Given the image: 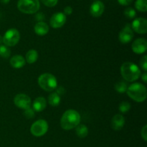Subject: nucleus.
<instances>
[{"label": "nucleus", "instance_id": "f257e3e1", "mask_svg": "<svg viewBox=\"0 0 147 147\" xmlns=\"http://www.w3.org/2000/svg\"><path fill=\"white\" fill-rule=\"evenodd\" d=\"M80 115L77 111L69 109L65 111L60 119V126L64 130H71L80 123Z\"/></svg>", "mask_w": 147, "mask_h": 147}, {"label": "nucleus", "instance_id": "f03ea898", "mask_svg": "<svg viewBox=\"0 0 147 147\" xmlns=\"http://www.w3.org/2000/svg\"><path fill=\"white\" fill-rule=\"evenodd\" d=\"M121 73L125 80L134 82L141 76V70L136 64L131 62H125L121 67Z\"/></svg>", "mask_w": 147, "mask_h": 147}, {"label": "nucleus", "instance_id": "7ed1b4c3", "mask_svg": "<svg viewBox=\"0 0 147 147\" xmlns=\"http://www.w3.org/2000/svg\"><path fill=\"white\" fill-rule=\"evenodd\" d=\"M126 93L132 100L138 103L144 101L147 97L146 88L143 84L139 83H134L130 85L128 87Z\"/></svg>", "mask_w": 147, "mask_h": 147}, {"label": "nucleus", "instance_id": "20e7f679", "mask_svg": "<svg viewBox=\"0 0 147 147\" xmlns=\"http://www.w3.org/2000/svg\"><path fill=\"white\" fill-rule=\"evenodd\" d=\"M39 86L45 91H53L57 87V81L56 78L51 73H43L38 78Z\"/></svg>", "mask_w": 147, "mask_h": 147}, {"label": "nucleus", "instance_id": "39448f33", "mask_svg": "<svg viewBox=\"0 0 147 147\" xmlns=\"http://www.w3.org/2000/svg\"><path fill=\"white\" fill-rule=\"evenodd\" d=\"M39 0H19L17 8L21 12L24 14H34L40 9Z\"/></svg>", "mask_w": 147, "mask_h": 147}, {"label": "nucleus", "instance_id": "423d86ee", "mask_svg": "<svg viewBox=\"0 0 147 147\" xmlns=\"http://www.w3.org/2000/svg\"><path fill=\"white\" fill-rule=\"evenodd\" d=\"M20 39V32L17 29L11 28L7 30L3 36V43L7 47H13L19 42Z\"/></svg>", "mask_w": 147, "mask_h": 147}, {"label": "nucleus", "instance_id": "0eeeda50", "mask_svg": "<svg viewBox=\"0 0 147 147\" xmlns=\"http://www.w3.org/2000/svg\"><path fill=\"white\" fill-rule=\"evenodd\" d=\"M48 127V123L45 120L40 119L32 124L30 127V133L36 137H40L47 133Z\"/></svg>", "mask_w": 147, "mask_h": 147}, {"label": "nucleus", "instance_id": "6e6552de", "mask_svg": "<svg viewBox=\"0 0 147 147\" xmlns=\"http://www.w3.org/2000/svg\"><path fill=\"white\" fill-rule=\"evenodd\" d=\"M14 103L19 109L26 110L31 107V98L27 95L24 93H20L16 95L14 98Z\"/></svg>", "mask_w": 147, "mask_h": 147}, {"label": "nucleus", "instance_id": "1a4fd4ad", "mask_svg": "<svg viewBox=\"0 0 147 147\" xmlns=\"http://www.w3.org/2000/svg\"><path fill=\"white\" fill-rule=\"evenodd\" d=\"M131 27L132 30L138 34H146L147 32V20L142 17L135 19L132 22Z\"/></svg>", "mask_w": 147, "mask_h": 147}, {"label": "nucleus", "instance_id": "9d476101", "mask_svg": "<svg viewBox=\"0 0 147 147\" xmlns=\"http://www.w3.org/2000/svg\"><path fill=\"white\" fill-rule=\"evenodd\" d=\"M134 37V32L130 24H127L121 30L119 35V41L123 44L130 42Z\"/></svg>", "mask_w": 147, "mask_h": 147}, {"label": "nucleus", "instance_id": "9b49d317", "mask_svg": "<svg viewBox=\"0 0 147 147\" xmlns=\"http://www.w3.org/2000/svg\"><path fill=\"white\" fill-rule=\"evenodd\" d=\"M66 15L63 12H57L50 18V26L53 28L58 29L63 27L66 22Z\"/></svg>", "mask_w": 147, "mask_h": 147}, {"label": "nucleus", "instance_id": "f8f14e48", "mask_svg": "<svg viewBox=\"0 0 147 147\" xmlns=\"http://www.w3.org/2000/svg\"><path fill=\"white\" fill-rule=\"evenodd\" d=\"M132 50L136 54H143L147 50V41L144 38H138L132 44Z\"/></svg>", "mask_w": 147, "mask_h": 147}, {"label": "nucleus", "instance_id": "ddd939ff", "mask_svg": "<svg viewBox=\"0 0 147 147\" xmlns=\"http://www.w3.org/2000/svg\"><path fill=\"white\" fill-rule=\"evenodd\" d=\"M105 6L100 1H96L91 4L90 7V13L93 17H98L103 14Z\"/></svg>", "mask_w": 147, "mask_h": 147}, {"label": "nucleus", "instance_id": "4468645a", "mask_svg": "<svg viewBox=\"0 0 147 147\" xmlns=\"http://www.w3.org/2000/svg\"><path fill=\"white\" fill-rule=\"evenodd\" d=\"M125 125V118L121 114H116L112 118L111 126L115 131H119L123 129Z\"/></svg>", "mask_w": 147, "mask_h": 147}, {"label": "nucleus", "instance_id": "2eb2a0df", "mask_svg": "<svg viewBox=\"0 0 147 147\" xmlns=\"http://www.w3.org/2000/svg\"><path fill=\"white\" fill-rule=\"evenodd\" d=\"M25 63V59L20 55H14L10 59V65H11V67L15 69L22 68V67H24Z\"/></svg>", "mask_w": 147, "mask_h": 147}, {"label": "nucleus", "instance_id": "dca6fc26", "mask_svg": "<svg viewBox=\"0 0 147 147\" xmlns=\"http://www.w3.org/2000/svg\"><path fill=\"white\" fill-rule=\"evenodd\" d=\"M47 106L46 99L43 97H38L34 99L32 103V109L34 111L41 112L45 110Z\"/></svg>", "mask_w": 147, "mask_h": 147}, {"label": "nucleus", "instance_id": "f3484780", "mask_svg": "<svg viewBox=\"0 0 147 147\" xmlns=\"http://www.w3.org/2000/svg\"><path fill=\"white\" fill-rule=\"evenodd\" d=\"M34 32L37 35L44 36L47 34L49 32V26L47 23L44 22H38L34 26Z\"/></svg>", "mask_w": 147, "mask_h": 147}, {"label": "nucleus", "instance_id": "a211bd4d", "mask_svg": "<svg viewBox=\"0 0 147 147\" xmlns=\"http://www.w3.org/2000/svg\"><path fill=\"white\" fill-rule=\"evenodd\" d=\"M25 61L29 64H33L38 59V53L36 50L31 49L29 50L25 55Z\"/></svg>", "mask_w": 147, "mask_h": 147}, {"label": "nucleus", "instance_id": "6ab92c4d", "mask_svg": "<svg viewBox=\"0 0 147 147\" xmlns=\"http://www.w3.org/2000/svg\"><path fill=\"white\" fill-rule=\"evenodd\" d=\"M76 133L79 138L83 139L88 134V129L86 125L79 124L76 127Z\"/></svg>", "mask_w": 147, "mask_h": 147}, {"label": "nucleus", "instance_id": "aec40b11", "mask_svg": "<svg viewBox=\"0 0 147 147\" xmlns=\"http://www.w3.org/2000/svg\"><path fill=\"white\" fill-rule=\"evenodd\" d=\"M48 103L52 106H57L60 103V96L57 93H52L48 96Z\"/></svg>", "mask_w": 147, "mask_h": 147}, {"label": "nucleus", "instance_id": "412c9836", "mask_svg": "<svg viewBox=\"0 0 147 147\" xmlns=\"http://www.w3.org/2000/svg\"><path fill=\"white\" fill-rule=\"evenodd\" d=\"M128 88V84L126 82L119 81L115 85V90L119 93H124Z\"/></svg>", "mask_w": 147, "mask_h": 147}, {"label": "nucleus", "instance_id": "4be33fe9", "mask_svg": "<svg viewBox=\"0 0 147 147\" xmlns=\"http://www.w3.org/2000/svg\"><path fill=\"white\" fill-rule=\"evenodd\" d=\"M146 1L147 0H136L135 3V7L136 9L139 11L146 12L147 11Z\"/></svg>", "mask_w": 147, "mask_h": 147}, {"label": "nucleus", "instance_id": "5701e85b", "mask_svg": "<svg viewBox=\"0 0 147 147\" xmlns=\"http://www.w3.org/2000/svg\"><path fill=\"white\" fill-rule=\"evenodd\" d=\"M11 55V50H9V47L4 45H0V56L3 58L7 59Z\"/></svg>", "mask_w": 147, "mask_h": 147}, {"label": "nucleus", "instance_id": "b1692460", "mask_svg": "<svg viewBox=\"0 0 147 147\" xmlns=\"http://www.w3.org/2000/svg\"><path fill=\"white\" fill-rule=\"evenodd\" d=\"M124 15L127 17L128 19H134L136 16V12L134 9L132 7H127L124 10Z\"/></svg>", "mask_w": 147, "mask_h": 147}, {"label": "nucleus", "instance_id": "393cba45", "mask_svg": "<svg viewBox=\"0 0 147 147\" xmlns=\"http://www.w3.org/2000/svg\"><path fill=\"white\" fill-rule=\"evenodd\" d=\"M131 109V104L127 101H123L120 103L119 106V109L121 113H126Z\"/></svg>", "mask_w": 147, "mask_h": 147}, {"label": "nucleus", "instance_id": "a878e982", "mask_svg": "<svg viewBox=\"0 0 147 147\" xmlns=\"http://www.w3.org/2000/svg\"><path fill=\"white\" fill-rule=\"evenodd\" d=\"M24 115L27 119H32L34 117V111L33 110L32 108H29V109L24 110Z\"/></svg>", "mask_w": 147, "mask_h": 147}, {"label": "nucleus", "instance_id": "bb28decb", "mask_svg": "<svg viewBox=\"0 0 147 147\" xmlns=\"http://www.w3.org/2000/svg\"><path fill=\"white\" fill-rule=\"evenodd\" d=\"M139 65H140L141 68L145 72L147 70V56L144 55L141 58L140 62H139Z\"/></svg>", "mask_w": 147, "mask_h": 147}, {"label": "nucleus", "instance_id": "cd10ccee", "mask_svg": "<svg viewBox=\"0 0 147 147\" xmlns=\"http://www.w3.org/2000/svg\"><path fill=\"white\" fill-rule=\"evenodd\" d=\"M41 1L47 7H53L57 4L58 0H41Z\"/></svg>", "mask_w": 147, "mask_h": 147}, {"label": "nucleus", "instance_id": "c85d7f7f", "mask_svg": "<svg viewBox=\"0 0 147 147\" xmlns=\"http://www.w3.org/2000/svg\"><path fill=\"white\" fill-rule=\"evenodd\" d=\"M141 136H142V139L146 142L147 141V126L145 125L143 128L142 129V131H141Z\"/></svg>", "mask_w": 147, "mask_h": 147}, {"label": "nucleus", "instance_id": "c756f323", "mask_svg": "<svg viewBox=\"0 0 147 147\" xmlns=\"http://www.w3.org/2000/svg\"><path fill=\"white\" fill-rule=\"evenodd\" d=\"M119 3L123 6H127L131 4L133 0H118Z\"/></svg>", "mask_w": 147, "mask_h": 147}, {"label": "nucleus", "instance_id": "7c9ffc66", "mask_svg": "<svg viewBox=\"0 0 147 147\" xmlns=\"http://www.w3.org/2000/svg\"><path fill=\"white\" fill-rule=\"evenodd\" d=\"M73 13V9H72L71 7L70 6H67V7H65L64 9V14H67V15H70Z\"/></svg>", "mask_w": 147, "mask_h": 147}, {"label": "nucleus", "instance_id": "2f4dec72", "mask_svg": "<svg viewBox=\"0 0 147 147\" xmlns=\"http://www.w3.org/2000/svg\"><path fill=\"white\" fill-rule=\"evenodd\" d=\"M142 80L144 82V83H146L147 82V74H146V72H145V73H144L142 75Z\"/></svg>", "mask_w": 147, "mask_h": 147}, {"label": "nucleus", "instance_id": "473e14b6", "mask_svg": "<svg viewBox=\"0 0 147 147\" xmlns=\"http://www.w3.org/2000/svg\"><path fill=\"white\" fill-rule=\"evenodd\" d=\"M36 18L38 20H40V19L44 18V16L42 15V13H38V14H37V16H36Z\"/></svg>", "mask_w": 147, "mask_h": 147}, {"label": "nucleus", "instance_id": "72a5a7b5", "mask_svg": "<svg viewBox=\"0 0 147 147\" xmlns=\"http://www.w3.org/2000/svg\"><path fill=\"white\" fill-rule=\"evenodd\" d=\"M0 1H1L2 4H8L9 2L10 1V0H0Z\"/></svg>", "mask_w": 147, "mask_h": 147}, {"label": "nucleus", "instance_id": "f704fd0d", "mask_svg": "<svg viewBox=\"0 0 147 147\" xmlns=\"http://www.w3.org/2000/svg\"><path fill=\"white\" fill-rule=\"evenodd\" d=\"M3 43V37L0 35V45H1Z\"/></svg>", "mask_w": 147, "mask_h": 147}]
</instances>
